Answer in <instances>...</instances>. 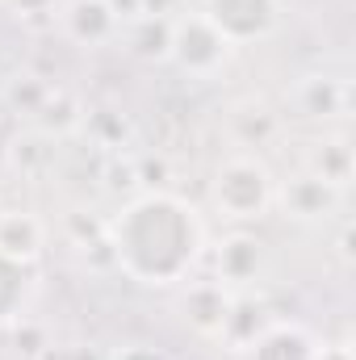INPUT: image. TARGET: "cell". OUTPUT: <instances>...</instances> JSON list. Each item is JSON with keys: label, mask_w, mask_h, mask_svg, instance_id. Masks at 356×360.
<instances>
[{"label": "cell", "mask_w": 356, "mask_h": 360, "mask_svg": "<svg viewBox=\"0 0 356 360\" xmlns=\"http://www.w3.org/2000/svg\"><path fill=\"white\" fill-rule=\"evenodd\" d=\"M105 243L117 269L139 285H180L205 248L201 214L177 193H143L134 197L109 226Z\"/></svg>", "instance_id": "cell-1"}, {"label": "cell", "mask_w": 356, "mask_h": 360, "mask_svg": "<svg viewBox=\"0 0 356 360\" xmlns=\"http://www.w3.org/2000/svg\"><path fill=\"white\" fill-rule=\"evenodd\" d=\"M272 197L276 180L256 155H231L210 180V201L227 222H260L272 210Z\"/></svg>", "instance_id": "cell-2"}, {"label": "cell", "mask_w": 356, "mask_h": 360, "mask_svg": "<svg viewBox=\"0 0 356 360\" xmlns=\"http://www.w3.org/2000/svg\"><path fill=\"white\" fill-rule=\"evenodd\" d=\"M231 51H235V46H231V42H227V38L201 17V13L172 21V46H168V59H177L180 72L210 80V76H218V72L231 63Z\"/></svg>", "instance_id": "cell-3"}, {"label": "cell", "mask_w": 356, "mask_h": 360, "mask_svg": "<svg viewBox=\"0 0 356 360\" xmlns=\"http://www.w3.org/2000/svg\"><path fill=\"white\" fill-rule=\"evenodd\" d=\"M201 17L231 46H248V42H260V38H268L276 30L281 0H205Z\"/></svg>", "instance_id": "cell-4"}, {"label": "cell", "mask_w": 356, "mask_h": 360, "mask_svg": "<svg viewBox=\"0 0 356 360\" xmlns=\"http://www.w3.org/2000/svg\"><path fill=\"white\" fill-rule=\"evenodd\" d=\"M272 201H281L285 218H293V222H323L340 205V188H331L319 176H293L276 188Z\"/></svg>", "instance_id": "cell-5"}, {"label": "cell", "mask_w": 356, "mask_h": 360, "mask_svg": "<svg viewBox=\"0 0 356 360\" xmlns=\"http://www.w3.org/2000/svg\"><path fill=\"white\" fill-rule=\"evenodd\" d=\"M231 289L222 281H197L189 285V293L180 297V310H184V323L197 331V335H222V323H227V310H231Z\"/></svg>", "instance_id": "cell-6"}, {"label": "cell", "mask_w": 356, "mask_h": 360, "mask_svg": "<svg viewBox=\"0 0 356 360\" xmlns=\"http://www.w3.org/2000/svg\"><path fill=\"white\" fill-rule=\"evenodd\" d=\"M248 360H319V344L298 323H268L252 340Z\"/></svg>", "instance_id": "cell-7"}, {"label": "cell", "mask_w": 356, "mask_h": 360, "mask_svg": "<svg viewBox=\"0 0 356 360\" xmlns=\"http://www.w3.org/2000/svg\"><path fill=\"white\" fill-rule=\"evenodd\" d=\"M117 13L109 8V0H72L68 13H63V30L72 42L80 46H96V42H109L117 34Z\"/></svg>", "instance_id": "cell-8"}, {"label": "cell", "mask_w": 356, "mask_h": 360, "mask_svg": "<svg viewBox=\"0 0 356 360\" xmlns=\"http://www.w3.org/2000/svg\"><path fill=\"white\" fill-rule=\"evenodd\" d=\"M260 264H265L260 239H252L243 231H235V235L222 239V248H218V281L222 285H248V281H256Z\"/></svg>", "instance_id": "cell-9"}, {"label": "cell", "mask_w": 356, "mask_h": 360, "mask_svg": "<svg viewBox=\"0 0 356 360\" xmlns=\"http://www.w3.org/2000/svg\"><path fill=\"white\" fill-rule=\"evenodd\" d=\"M42 243H46V231L34 214H0V252L4 256L34 264L42 256Z\"/></svg>", "instance_id": "cell-10"}, {"label": "cell", "mask_w": 356, "mask_h": 360, "mask_svg": "<svg viewBox=\"0 0 356 360\" xmlns=\"http://www.w3.org/2000/svg\"><path fill=\"white\" fill-rule=\"evenodd\" d=\"M30 293H34V272H30V264H21V260H13V256L0 252V323H13L25 310Z\"/></svg>", "instance_id": "cell-11"}, {"label": "cell", "mask_w": 356, "mask_h": 360, "mask_svg": "<svg viewBox=\"0 0 356 360\" xmlns=\"http://www.w3.org/2000/svg\"><path fill=\"white\" fill-rule=\"evenodd\" d=\"M268 327L265 310L256 306V302H248V297H235L231 302V310H227V323H222V344H231V352H248L252 348V340L260 335Z\"/></svg>", "instance_id": "cell-12"}, {"label": "cell", "mask_w": 356, "mask_h": 360, "mask_svg": "<svg viewBox=\"0 0 356 360\" xmlns=\"http://www.w3.org/2000/svg\"><path fill=\"white\" fill-rule=\"evenodd\" d=\"M168 46H172V21L168 17H155V13L134 17V25H130V51L134 55L168 59Z\"/></svg>", "instance_id": "cell-13"}, {"label": "cell", "mask_w": 356, "mask_h": 360, "mask_svg": "<svg viewBox=\"0 0 356 360\" xmlns=\"http://www.w3.org/2000/svg\"><path fill=\"white\" fill-rule=\"evenodd\" d=\"M302 117H327V113H348V84L336 80H306L298 92Z\"/></svg>", "instance_id": "cell-14"}, {"label": "cell", "mask_w": 356, "mask_h": 360, "mask_svg": "<svg viewBox=\"0 0 356 360\" xmlns=\"http://www.w3.org/2000/svg\"><path fill=\"white\" fill-rule=\"evenodd\" d=\"M314 168H319L314 176L344 193V184L352 176V151H348V143H323V151H314Z\"/></svg>", "instance_id": "cell-15"}, {"label": "cell", "mask_w": 356, "mask_h": 360, "mask_svg": "<svg viewBox=\"0 0 356 360\" xmlns=\"http://www.w3.org/2000/svg\"><path fill=\"white\" fill-rule=\"evenodd\" d=\"M113 360H168V356H160V352H151V348H126L122 356H113Z\"/></svg>", "instance_id": "cell-16"}, {"label": "cell", "mask_w": 356, "mask_h": 360, "mask_svg": "<svg viewBox=\"0 0 356 360\" xmlns=\"http://www.w3.org/2000/svg\"><path fill=\"white\" fill-rule=\"evenodd\" d=\"M319 360H352L348 348H319Z\"/></svg>", "instance_id": "cell-17"}]
</instances>
